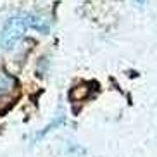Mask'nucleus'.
Returning <instances> with one entry per match:
<instances>
[{"instance_id": "obj_1", "label": "nucleus", "mask_w": 157, "mask_h": 157, "mask_svg": "<svg viewBox=\"0 0 157 157\" xmlns=\"http://www.w3.org/2000/svg\"><path fill=\"white\" fill-rule=\"evenodd\" d=\"M28 26V14H14L10 16L4 24L2 35H0V45L5 50H12L21 43L24 38V31Z\"/></svg>"}, {"instance_id": "obj_2", "label": "nucleus", "mask_w": 157, "mask_h": 157, "mask_svg": "<svg viewBox=\"0 0 157 157\" xmlns=\"http://www.w3.org/2000/svg\"><path fill=\"white\" fill-rule=\"evenodd\" d=\"M28 26L33 29H36V31H42V33H48V29H50L48 21L36 14H28Z\"/></svg>"}, {"instance_id": "obj_3", "label": "nucleus", "mask_w": 157, "mask_h": 157, "mask_svg": "<svg viewBox=\"0 0 157 157\" xmlns=\"http://www.w3.org/2000/svg\"><path fill=\"white\" fill-rule=\"evenodd\" d=\"M16 81L12 76H9L7 73H0V97H4L14 88Z\"/></svg>"}, {"instance_id": "obj_4", "label": "nucleus", "mask_w": 157, "mask_h": 157, "mask_svg": "<svg viewBox=\"0 0 157 157\" xmlns=\"http://www.w3.org/2000/svg\"><path fill=\"white\" fill-rule=\"evenodd\" d=\"M62 121H64V116H60L59 119H56V121H54V123H50V124H48V126H45V128H43L42 131H40V133L36 135V140H40V138H42V136H45V135L48 133V131H50V129L54 128V126H59V124H62Z\"/></svg>"}]
</instances>
